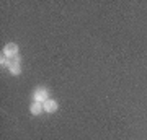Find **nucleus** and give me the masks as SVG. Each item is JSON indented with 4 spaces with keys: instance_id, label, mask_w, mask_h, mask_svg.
Segmentation results:
<instances>
[{
    "instance_id": "f03ea898",
    "label": "nucleus",
    "mask_w": 147,
    "mask_h": 140,
    "mask_svg": "<svg viewBox=\"0 0 147 140\" xmlns=\"http://www.w3.org/2000/svg\"><path fill=\"white\" fill-rule=\"evenodd\" d=\"M31 98H33V101H38V103H44L46 99L51 98V96H49V90H47L46 86H36V88L33 90Z\"/></svg>"
},
{
    "instance_id": "423d86ee",
    "label": "nucleus",
    "mask_w": 147,
    "mask_h": 140,
    "mask_svg": "<svg viewBox=\"0 0 147 140\" xmlns=\"http://www.w3.org/2000/svg\"><path fill=\"white\" fill-rule=\"evenodd\" d=\"M10 59H7L5 56H3V54H2V56H0V65H2V67H5V68H8V65H10Z\"/></svg>"
},
{
    "instance_id": "39448f33",
    "label": "nucleus",
    "mask_w": 147,
    "mask_h": 140,
    "mask_svg": "<svg viewBox=\"0 0 147 140\" xmlns=\"http://www.w3.org/2000/svg\"><path fill=\"white\" fill-rule=\"evenodd\" d=\"M30 113H31L33 116H41L42 113H44V106H42V103L33 101V103L30 104Z\"/></svg>"
},
{
    "instance_id": "f257e3e1",
    "label": "nucleus",
    "mask_w": 147,
    "mask_h": 140,
    "mask_svg": "<svg viewBox=\"0 0 147 140\" xmlns=\"http://www.w3.org/2000/svg\"><path fill=\"white\" fill-rule=\"evenodd\" d=\"M2 54H3L7 59L13 60V59H16L20 56V47H18L16 42H7L5 46H3V49H2Z\"/></svg>"
},
{
    "instance_id": "20e7f679",
    "label": "nucleus",
    "mask_w": 147,
    "mask_h": 140,
    "mask_svg": "<svg viewBox=\"0 0 147 140\" xmlns=\"http://www.w3.org/2000/svg\"><path fill=\"white\" fill-rule=\"evenodd\" d=\"M42 106H44V113H47V114H53V113H56L59 109V103L54 98L46 99V101L42 103Z\"/></svg>"
},
{
    "instance_id": "7ed1b4c3",
    "label": "nucleus",
    "mask_w": 147,
    "mask_h": 140,
    "mask_svg": "<svg viewBox=\"0 0 147 140\" xmlns=\"http://www.w3.org/2000/svg\"><path fill=\"white\" fill-rule=\"evenodd\" d=\"M8 72H10V75H13V77H18V75L21 73V57L20 56L10 62V65H8Z\"/></svg>"
}]
</instances>
